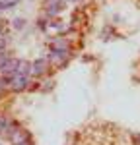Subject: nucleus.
Masks as SVG:
<instances>
[{
    "label": "nucleus",
    "mask_w": 140,
    "mask_h": 145,
    "mask_svg": "<svg viewBox=\"0 0 140 145\" xmlns=\"http://www.w3.org/2000/svg\"><path fill=\"white\" fill-rule=\"evenodd\" d=\"M20 0H0V12L2 10H10V8H14L16 4H18Z\"/></svg>",
    "instance_id": "nucleus-8"
},
{
    "label": "nucleus",
    "mask_w": 140,
    "mask_h": 145,
    "mask_svg": "<svg viewBox=\"0 0 140 145\" xmlns=\"http://www.w3.org/2000/svg\"><path fill=\"white\" fill-rule=\"evenodd\" d=\"M130 139H132V145H140V134H130Z\"/></svg>",
    "instance_id": "nucleus-9"
},
{
    "label": "nucleus",
    "mask_w": 140,
    "mask_h": 145,
    "mask_svg": "<svg viewBox=\"0 0 140 145\" xmlns=\"http://www.w3.org/2000/svg\"><path fill=\"white\" fill-rule=\"evenodd\" d=\"M29 70H31V64H29L27 60H20V64H18V72H16V74L29 76Z\"/></svg>",
    "instance_id": "nucleus-7"
},
{
    "label": "nucleus",
    "mask_w": 140,
    "mask_h": 145,
    "mask_svg": "<svg viewBox=\"0 0 140 145\" xmlns=\"http://www.w3.org/2000/svg\"><path fill=\"white\" fill-rule=\"evenodd\" d=\"M20 145H31V143H29V141H25V143H20Z\"/></svg>",
    "instance_id": "nucleus-13"
},
{
    "label": "nucleus",
    "mask_w": 140,
    "mask_h": 145,
    "mask_svg": "<svg viewBox=\"0 0 140 145\" xmlns=\"http://www.w3.org/2000/svg\"><path fill=\"white\" fill-rule=\"evenodd\" d=\"M8 137H10L12 145H20V143L29 141V135H27V132H25V130H20V128H14L10 134H8Z\"/></svg>",
    "instance_id": "nucleus-3"
},
{
    "label": "nucleus",
    "mask_w": 140,
    "mask_h": 145,
    "mask_svg": "<svg viewBox=\"0 0 140 145\" xmlns=\"http://www.w3.org/2000/svg\"><path fill=\"white\" fill-rule=\"evenodd\" d=\"M68 58H70L68 50H57V48H53L51 54H49V62H53L55 66H62V64H66Z\"/></svg>",
    "instance_id": "nucleus-1"
},
{
    "label": "nucleus",
    "mask_w": 140,
    "mask_h": 145,
    "mask_svg": "<svg viewBox=\"0 0 140 145\" xmlns=\"http://www.w3.org/2000/svg\"><path fill=\"white\" fill-rule=\"evenodd\" d=\"M64 8V0H45V10L47 16H55Z\"/></svg>",
    "instance_id": "nucleus-6"
},
{
    "label": "nucleus",
    "mask_w": 140,
    "mask_h": 145,
    "mask_svg": "<svg viewBox=\"0 0 140 145\" xmlns=\"http://www.w3.org/2000/svg\"><path fill=\"white\" fill-rule=\"evenodd\" d=\"M47 66H49V60H45V58H39V60L31 62L29 76H43V74L47 72Z\"/></svg>",
    "instance_id": "nucleus-5"
},
{
    "label": "nucleus",
    "mask_w": 140,
    "mask_h": 145,
    "mask_svg": "<svg viewBox=\"0 0 140 145\" xmlns=\"http://www.w3.org/2000/svg\"><path fill=\"white\" fill-rule=\"evenodd\" d=\"M29 85V76H22V74H16V76H12L10 79V87L14 91H23L25 87Z\"/></svg>",
    "instance_id": "nucleus-2"
},
{
    "label": "nucleus",
    "mask_w": 140,
    "mask_h": 145,
    "mask_svg": "<svg viewBox=\"0 0 140 145\" xmlns=\"http://www.w3.org/2000/svg\"><path fill=\"white\" fill-rule=\"evenodd\" d=\"M18 64H20V60H16V58H10L4 66L0 68V76H4V78H8V76H16V72H18Z\"/></svg>",
    "instance_id": "nucleus-4"
},
{
    "label": "nucleus",
    "mask_w": 140,
    "mask_h": 145,
    "mask_svg": "<svg viewBox=\"0 0 140 145\" xmlns=\"http://www.w3.org/2000/svg\"><path fill=\"white\" fill-rule=\"evenodd\" d=\"M8 45V39H4V37H0V50H4Z\"/></svg>",
    "instance_id": "nucleus-11"
},
{
    "label": "nucleus",
    "mask_w": 140,
    "mask_h": 145,
    "mask_svg": "<svg viewBox=\"0 0 140 145\" xmlns=\"http://www.w3.org/2000/svg\"><path fill=\"white\" fill-rule=\"evenodd\" d=\"M16 29H20V27H22V25H25V22H22V20H16Z\"/></svg>",
    "instance_id": "nucleus-12"
},
{
    "label": "nucleus",
    "mask_w": 140,
    "mask_h": 145,
    "mask_svg": "<svg viewBox=\"0 0 140 145\" xmlns=\"http://www.w3.org/2000/svg\"><path fill=\"white\" fill-rule=\"evenodd\" d=\"M8 60H10V56H6V54H2V52H0V68L4 66V64H6Z\"/></svg>",
    "instance_id": "nucleus-10"
}]
</instances>
